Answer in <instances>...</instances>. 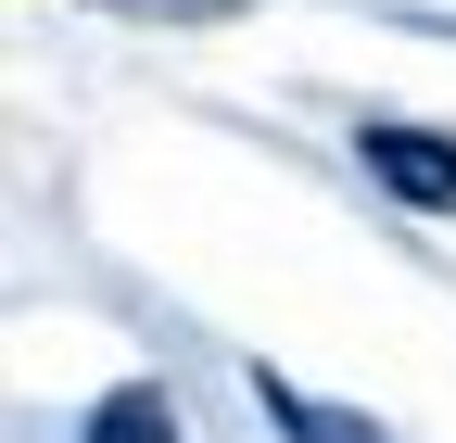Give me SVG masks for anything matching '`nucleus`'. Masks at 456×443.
<instances>
[{"label":"nucleus","instance_id":"f03ea898","mask_svg":"<svg viewBox=\"0 0 456 443\" xmlns=\"http://www.w3.org/2000/svg\"><path fill=\"white\" fill-rule=\"evenodd\" d=\"M254 406H266L279 431H292V443H393L380 418H355V406H317L305 380H279V367H254Z\"/></svg>","mask_w":456,"mask_h":443},{"label":"nucleus","instance_id":"f257e3e1","mask_svg":"<svg viewBox=\"0 0 456 443\" xmlns=\"http://www.w3.org/2000/svg\"><path fill=\"white\" fill-rule=\"evenodd\" d=\"M355 152H368V178L406 203V215H456V140H444V127L368 115V127H355Z\"/></svg>","mask_w":456,"mask_h":443},{"label":"nucleus","instance_id":"7ed1b4c3","mask_svg":"<svg viewBox=\"0 0 456 443\" xmlns=\"http://www.w3.org/2000/svg\"><path fill=\"white\" fill-rule=\"evenodd\" d=\"M77 443H178V406H165L152 380H127V393H102V406H89Z\"/></svg>","mask_w":456,"mask_h":443}]
</instances>
